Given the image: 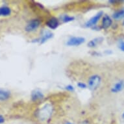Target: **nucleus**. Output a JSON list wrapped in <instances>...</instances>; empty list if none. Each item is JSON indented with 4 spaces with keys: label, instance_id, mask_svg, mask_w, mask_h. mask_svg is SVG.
<instances>
[{
    "label": "nucleus",
    "instance_id": "nucleus-1",
    "mask_svg": "<svg viewBox=\"0 0 124 124\" xmlns=\"http://www.w3.org/2000/svg\"><path fill=\"white\" fill-rule=\"evenodd\" d=\"M53 112V107L51 104L46 103L39 109L38 117L41 121H47L50 119Z\"/></svg>",
    "mask_w": 124,
    "mask_h": 124
},
{
    "label": "nucleus",
    "instance_id": "nucleus-2",
    "mask_svg": "<svg viewBox=\"0 0 124 124\" xmlns=\"http://www.w3.org/2000/svg\"><path fill=\"white\" fill-rule=\"evenodd\" d=\"M101 82V78L100 75H93L90 77L88 81V86L90 89L94 91L98 89Z\"/></svg>",
    "mask_w": 124,
    "mask_h": 124
},
{
    "label": "nucleus",
    "instance_id": "nucleus-3",
    "mask_svg": "<svg viewBox=\"0 0 124 124\" xmlns=\"http://www.w3.org/2000/svg\"><path fill=\"white\" fill-rule=\"evenodd\" d=\"M40 21L39 19H33L32 20L29 21L27 23V24L25 27V30L28 33L34 32L40 27Z\"/></svg>",
    "mask_w": 124,
    "mask_h": 124
},
{
    "label": "nucleus",
    "instance_id": "nucleus-4",
    "mask_svg": "<svg viewBox=\"0 0 124 124\" xmlns=\"http://www.w3.org/2000/svg\"><path fill=\"white\" fill-rule=\"evenodd\" d=\"M85 42V39L81 37H73L68 40L66 44L68 46H79Z\"/></svg>",
    "mask_w": 124,
    "mask_h": 124
},
{
    "label": "nucleus",
    "instance_id": "nucleus-5",
    "mask_svg": "<svg viewBox=\"0 0 124 124\" xmlns=\"http://www.w3.org/2000/svg\"><path fill=\"white\" fill-rule=\"evenodd\" d=\"M103 14V12L101 11V12H99L98 14H96L94 16H93L92 18L90 19L89 20L87 21L85 23V26L86 27H92L95 26L97 23L98 22V21L100 20V18H101V16Z\"/></svg>",
    "mask_w": 124,
    "mask_h": 124
},
{
    "label": "nucleus",
    "instance_id": "nucleus-6",
    "mask_svg": "<svg viewBox=\"0 0 124 124\" xmlns=\"http://www.w3.org/2000/svg\"><path fill=\"white\" fill-rule=\"evenodd\" d=\"M53 37V33H51L49 31H44L42 33L40 38L38 40L40 44H42L46 42H47L48 40L52 39Z\"/></svg>",
    "mask_w": 124,
    "mask_h": 124
},
{
    "label": "nucleus",
    "instance_id": "nucleus-7",
    "mask_svg": "<svg viewBox=\"0 0 124 124\" xmlns=\"http://www.w3.org/2000/svg\"><path fill=\"white\" fill-rule=\"evenodd\" d=\"M31 98L33 101H37L39 100H42L43 98H44V95L40 90L36 89L31 92Z\"/></svg>",
    "mask_w": 124,
    "mask_h": 124
},
{
    "label": "nucleus",
    "instance_id": "nucleus-8",
    "mask_svg": "<svg viewBox=\"0 0 124 124\" xmlns=\"http://www.w3.org/2000/svg\"><path fill=\"white\" fill-rule=\"evenodd\" d=\"M124 89V80H120L114 84L111 88L112 93H118Z\"/></svg>",
    "mask_w": 124,
    "mask_h": 124
},
{
    "label": "nucleus",
    "instance_id": "nucleus-9",
    "mask_svg": "<svg viewBox=\"0 0 124 124\" xmlns=\"http://www.w3.org/2000/svg\"><path fill=\"white\" fill-rule=\"evenodd\" d=\"M46 25L50 29H52V30L56 29L59 25V20L55 17H53V18L49 19V20L46 22Z\"/></svg>",
    "mask_w": 124,
    "mask_h": 124
},
{
    "label": "nucleus",
    "instance_id": "nucleus-10",
    "mask_svg": "<svg viewBox=\"0 0 124 124\" xmlns=\"http://www.w3.org/2000/svg\"><path fill=\"white\" fill-rule=\"evenodd\" d=\"M112 23V19L108 15H105L102 19V28L107 29L108 27H110V25Z\"/></svg>",
    "mask_w": 124,
    "mask_h": 124
},
{
    "label": "nucleus",
    "instance_id": "nucleus-11",
    "mask_svg": "<svg viewBox=\"0 0 124 124\" xmlns=\"http://www.w3.org/2000/svg\"><path fill=\"white\" fill-rule=\"evenodd\" d=\"M10 96H11V94L10 91L0 88V101H1L8 100L10 98Z\"/></svg>",
    "mask_w": 124,
    "mask_h": 124
},
{
    "label": "nucleus",
    "instance_id": "nucleus-12",
    "mask_svg": "<svg viewBox=\"0 0 124 124\" xmlns=\"http://www.w3.org/2000/svg\"><path fill=\"white\" fill-rule=\"evenodd\" d=\"M103 40V38L102 37H98V38H95V39H92L90 41L88 44V46L89 47H96L98 46V45L101 44Z\"/></svg>",
    "mask_w": 124,
    "mask_h": 124
},
{
    "label": "nucleus",
    "instance_id": "nucleus-13",
    "mask_svg": "<svg viewBox=\"0 0 124 124\" xmlns=\"http://www.w3.org/2000/svg\"><path fill=\"white\" fill-rule=\"evenodd\" d=\"M11 14V9L8 7L3 6L0 7V16H8Z\"/></svg>",
    "mask_w": 124,
    "mask_h": 124
},
{
    "label": "nucleus",
    "instance_id": "nucleus-14",
    "mask_svg": "<svg viewBox=\"0 0 124 124\" xmlns=\"http://www.w3.org/2000/svg\"><path fill=\"white\" fill-rule=\"evenodd\" d=\"M112 17L114 20H116L123 18L124 17V8H122L121 10H118L116 12H114L112 15Z\"/></svg>",
    "mask_w": 124,
    "mask_h": 124
},
{
    "label": "nucleus",
    "instance_id": "nucleus-15",
    "mask_svg": "<svg viewBox=\"0 0 124 124\" xmlns=\"http://www.w3.org/2000/svg\"><path fill=\"white\" fill-rule=\"evenodd\" d=\"M75 18L73 16H68L67 14H65L62 16V20L64 23H68L70 22L71 21L74 20Z\"/></svg>",
    "mask_w": 124,
    "mask_h": 124
},
{
    "label": "nucleus",
    "instance_id": "nucleus-16",
    "mask_svg": "<svg viewBox=\"0 0 124 124\" xmlns=\"http://www.w3.org/2000/svg\"><path fill=\"white\" fill-rule=\"evenodd\" d=\"M77 85L78 87L81 88V89H85V88H86V87H87L85 83H82V82H79L77 84Z\"/></svg>",
    "mask_w": 124,
    "mask_h": 124
},
{
    "label": "nucleus",
    "instance_id": "nucleus-17",
    "mask_svg": "<svg viewBox=\"0 0 124 124\" xmlns=\"http://www.w3.org/2000/svg\"><path fill=\"white\" fill-rule=\"evenodd\" d=\"M65 89L69 92H73L75 90V88L73 87V86L71 85H68L66 86Z\"/></svg>",
    "mask_w": 124,
    "mask_h": 124
},
{
    "label": "nucleus",
    "instance_id": "nucleus-18",
    "mask_svg": "<svg viewBox=\"0 0 124 124\" xmlns=\"http://www.w3.org/2000/svg\"><path fill=\"white\" fill-rule=\"evenodd\" d=\"M118 47L120 48V49L122 51H124V41L120 40V42H119V44H118Z\"/></svg>",
    "mask_w": 124,
    "mask_h": 124
},
{
    "label": "nucleus",
    "instance_id": "nucleus-19",
    "mask_svg": "<svg viewBox=\"0 0 124 124\" xmlns=\"http://www.w3.org/2000/svg\"><path fill=\"white\" fill-rule=\"evenodd\" d=\"M5 118L2 115L0 114V124H3L5 122Z\"/></svg>",
    "mask_w": 124,
    "mask_h": 124
},
{
    "label": "nucleus",
    "instance_id": "nucleus-20",
    "mask_svg": "<svg viewBox=\"0 0 124 124\" xmlns=\"http://www.w3.org/2000/svg\"><path fill=\"white\" fill-rule=\"evenodd\" d=\"M64 124H73L70 122H65V123H64Z\"/></svg>",
    "mask_w": 124,
    "mask_h": 124
},
{
    "label": "nucleus",
    "instance_id": "nucleus-21",
    "mask_svg": "<svg viewBox=\"0 0 124 124\" xmlns=\"http://www.w3.org/2000/svg\"><path fill=\"white\" fill-rule=\"evenodd\" d=\"M122 118H123V119H124V112H123V114H122Z\"/></svg>",
    "mask_w": 124,
    "mask_h": 124
},
{
    "label": "nucleus",
    "instance_id": "nucleus-22",
    "mask_svg": "<svg viewBox=\"0 0 124 124\" xmlns=\"http://www.w3.org/2000/svg\"><path fill=\"white\" fill-rule=\"evenodd\" d=\"M123 25H124V22H123Z\"/></svg>",
    "mask_w": 124,
    "mask_h": 124
}]
</instances>
